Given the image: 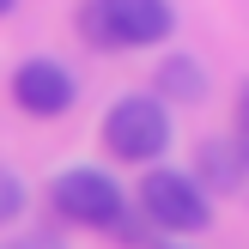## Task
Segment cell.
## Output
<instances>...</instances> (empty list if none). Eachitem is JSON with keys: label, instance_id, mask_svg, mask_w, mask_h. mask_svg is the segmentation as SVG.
<instances>
[{"label": "cell", "instance_id": "cell-1", "mask_svg": "<svg viewBox=\"0 0 249 249\" xmlns=\"http://www.w3.org/2000/svg\"><path fill=\"white\" fill-rule=\"evenodd\" d=\"M104 146L116 158H128V164H152L170 146V109L158 97H122L104 116Z\"/></svg>", "mask_w": 249, "mask_h": 249}, {"label": "cell", "instance_id": "cell-2", "mask_svg": "<svg viewBox=\"0 0 249 249\" xmlns=\"http://www.w3.org/2000/svg\"><path fill=\"white\" fill-rule=\"evenodd\" d=\"M140 213H146V225H158V231H201L207 219H213V201H207L182 170H146Z\"/></svg>", "mask_w": 249, "mask_h": 249}, {"label": "cell", "instance_id": "cell-3", "mask_svg": "<svg viewBox=\"0 0 249 249\" xmlns=\"http://www.w3.org/2000/svg\"><path fill=\"white\" fill-rule=\"evenodd\" d=\"M49 201H55L61 219H73V225H109V219L122 213V189L104 177V170H61L55 189H49Z\"/></svg>", "mask_w": 249, "mask_h": 249}, {"label": "cell", "instance_id": "cell-4", "mask_svg": "<svg viewBox=\"0 0 249 249\" xmlns=\"http://www.w3.org/2000/svg\"><path fill=\"white\" fill-rule=\"evenodd\" d=\"M73 97H79L73 73L61 67V61H49V55L24 61V67L12 73V104H18L24 116H67Z\"/></svg>", "mask_w": 249, "mask_h": 249}, {"label": "cell", "instance_id": "cell-5", "mask_svg": "<svg viewBox=\"0 0 249 249\" xmlns=\"http://www.w3.org/2000/svg\"><path fill=\"white\" fill-rule=\"evenodd\" d=\"M97 12H104V24H109V36H116V49L158 43V36H170V24H177L170 0H97Z\"/></svg>", "mask_w": 249, "mask_h": 249}, {"label": "cell", "instance_id": "cell-6", "mask_svg": "<svg viewBox=\"0 0 249 249\" xmlns=\"http://www.w3.org/2000/svg\"><path fill=\"white\" fill-rule=\"evenodd\" d=\"M195 189H213V195H237L243 189V146L231 140V134H219V140H201V152H195Z\"/></svg>", "mask_w": 249, "mask_h": 249}, {"label": "cell", "instance_id": "cell-7", "mask_svg": "<svg viewBox=\"0 0 249 249\" xmlns=\"http://www.w3.org/2000/svg\"><path fill=\"white\" fill-rule=\"evenodd\" d=\"M158 91H164L170 104H201V97H207V67H201L195 55L158 61Z\"/></svg>", "mask_w": 249, "mask_h": 249}, {"label": "cell", "instance_id": "cell-8", "mask_svg": "<svg viewBox=\"0 0 249 249\" xmlns=\"http://www.w3.org/2000/svg\"><path fill=\"white\" fill-rule=\"evenodd\" d=\"M18 213H24V182H18V170L0 164V225H12Z\"/></svg>", "mask_w": 249, "mask_h": 249}, {"label": "cell", "instance_id": "cell-9", "mask_svg": "<svg viewBox=\"0 0 249 249\" xmlns=\"http://www.w3.org/2000/svg\"><path fill=\"white\" fill-rule=\"evenodd\" d=\"M79 31H85V43H91V49H116V36H109V24H104V12H97V0H85V6H79Z\"/></svg>", "mask_w": 249, "mask_h": 249}, {"label": "cell", "instance_id": "cell-10", "mask_svg": "<svg viewBox=\"0 0 249 249\" xmlns=\"http://www.w3.org/2000/svg\"><path fill=\"white\" fill-rule=\"evenodd\" d=\"M109 231H116L122 243H146V225H140L134 213H116V219H109Z\"/></svg>", "mask_w": 249, "mask_h": 249}, {"label": "cell", "instance_id": "cell-11", "mask_svg": "<svg viewBox=\"0 0 249 249\" xmlns=\"http://www.w3.org/2000/svg\"><path fill=\"white\" fill-rule=\"evenodd\" d=\"M18 249H55V243H49V237H31V243H18Z\"/></svg>", "mask_w": 249, "mask_h": 249}, {"label": "cell", "instance_id": "cell-12", "mask_svg": "<svg viewBox=\"0 0 249 249\" xmlns=\"http://www.w3.org/2000/svg\"><path fill=\"white\" fill-rule=\"evenodd\" d=\"M12 6H18V0H0V18H6V12H12Z\"/></svg>", "mask_w": 249, "mask_h": 249}]
</instances>
